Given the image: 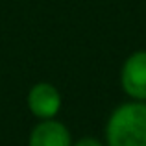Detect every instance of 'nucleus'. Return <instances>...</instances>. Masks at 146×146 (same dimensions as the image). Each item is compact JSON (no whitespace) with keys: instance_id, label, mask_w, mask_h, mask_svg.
<instances>
[{"instance_id":"obj_3","label":"nucleus","mask_w":146,"mask_h":146,"mask_svg":"<svg viewBox=\"0 0 146 146\" xmlns=\"http://www.w3.org/2000/svg\"><path fill=\"white\" fill-rule=\"evenodd\" d=\"M26 104H28V109L37 118L50 120V118H56V115L61 109V93L52 83L41 82V83H35L28 91Z\"/></svg>"},{"instance_id":"obj_1","label":"nucleus","mask_w":146,"mask_h":146,"mask_svg":"<svg viewBox=\"0 0 146 146\" xmlns=\"http://www.w3.org/2000/svg\"><path fill=\"white\" fill-rule=\"evenodd\" d=\"M107 146H146V104L126 102L109 115L106 124Z\"/></svg>"},{"instance_id":"obj_5","label":"nucleus","mask_w":146,"mask_h":146,"mask_svg":"<svg viewBox=\"0 0 146 146\" xmlns=\"http://www.w3.org/2000/svg\"><path fill=\"white\" fill-rule=\"evenodd\" d=\"M72 146H104V144L98 139H94V137H83V139H80L78 143H74Z\"/></svg>"},{"instance_id":"obj_4","label":"nucleus","mask_w":146,"mask_h":146,"mask_svg":"<svg viewBox=\"0 0 146 146\" xmlns=\"http://www.w3.org/2000/svg\"><path fill=\"white\" fill-rule=\"evenodd\" d=\"M28 146H72L70 131L56 118L41 120L30 133Z\"/></svg>"},{"instance_id":"obj_2","label":"nucleus","mask_w":146,"mask_h":146,"mask_svg":"<svg viewBox=\"0 0 146 146\" xmlns=\"http://www.w3.org/2000/svg\"><path fill=\"white\" fill-rule=\"evenodd\" d=\"M120 85L129 98L137 102L146 100V50L133 52L126 57L120 68Z\"/></svg>"}]
</instances>
